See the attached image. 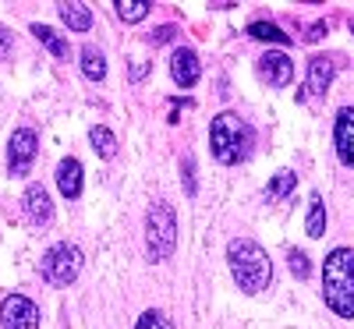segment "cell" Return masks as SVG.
<instances>
[{"mask_svg": "<svg viewBox=\"0 0 354 329\" xmlns=\"http://www.w3.org/2000/svg\"><path fill=\"white\" fill-rule=\"evenodd\" d=\"M322 297L340 319H354V252L333 248L322 262Z\"/></svg>", "mask_w": 354, "mask_h": 329, "instance_id": "1", "label": "cell"}, {"mask_svg": "<svg viewBox=\"0 0 354 329\" xmlns=\"http://www.w3.org/2000/svg\"><path fill=\"white\" fill-rule=\"evenodd\" d=\"M227 262H230V273H234V283H238L245 294H259L270 287L273 280V262L255 241L248 237H238V241L227 245Z\"/></svg>", "mask_w": 354, "mask_h": 329, "instance_id": "2", "label": "cell"}, {"mask_svg": "<svg viewBox=\"0 0 354 329\" xmlns=\"http://www.w3.org/2000/svg\"><path fill=\"white\" fill-rule=\"evenodd\" d=\"M252 145H255V131H252V124L241 121L238 113H220V117H213L209 149H213V156H216L223 167H234V163L248 160Z\"/></svg>", "mask_w": 354, "mask_h": 329, "instance_id": "3", "label": "cell"}, {"mask_svg": "<svg viewBox=\"0 0 354 329\" xmlns=\"http://www.w3.org/2000/svg\"><path fill=\"white\" fill-rule=\"evenodd\" d=\"M145 248L156 262L170 258L177 248V216L167 202L149 205V216H145Z\"/></svg>", "mask_w": 354, "mask_h": 329, "instance_id": "4", "label": "cell"}, {"mask_svg": "<svg viewBox=\"0 0 354 329\" xmlns=\"http://www.w3.org/2000/svg\"><path fill=\"white\" fill-rule=\"evenodd\" d=\"M82 273V252L75 245H53L43 255V276L57 287H68Z\"/></svg>", "mask_w": 354, "mask_h": 329, "instance_id": "5", "label": "cell"}, {"mask_svg": "<svg viewBox=\"0 0 354 329\" xmlns=\"http://www.w3.org/2000/svg\"><path fill=\"white\" fill-rule=\"evenodd\" d=\"M36 149H39V138H36L32 128H18L11 135V142H8V167H11L15 177L28 173V167H32V160H36Z\"/></svg>", "mask_w": 354, "mask_h": 329, "instance_id": "6", "label": "cell"}, {"mask_svg": "<svg viewBox=\"0 0 354 329\" xmlns=\"http://www.w3.org/2000/svg\"><path fill=\"white\" fill-rule=\"evenodd\" d=\"M0 322L4 329H39V308L21 294H8L0 305Z\"/></svg>", "mask_w": 354, "mask_h": 329, "instance_id": "7", "label": "cell"}, {"mask_svg": "<svg viewBox=\"0 0 354 329\" xmlns=\"http://www.w3.org/2000/svg\"><path fill=\"white\" fill-rule=\"evenodd\" d=\"M170 75H174V82L181 85V88L198 85V78H202V64H198L195 50L177 46V50H174V57H170Z\"/></svg>", "mask_w": 354, "mask_h": 329, "instance_id": "8", "label": "cell"}, {"mask_svg": "<svg viewBox=\"0 0 354 329\" xmlns=\"http://www.w3.org/2000/svg\"><path fill=\"white\" fill-rule=\"evenodd\" d=\"M330 82H333V61H330V57H312V61H308V82L298 93V100L305 103L308 96H322L330 88Z\"/></svg>", "mask_w": 354, "mask_h": 329, "instance_id": "9", "label": "cell"}, {"mask_svg": "<svg viewBox=\"0 0 354 329\" xmlns=\"http://www.w3.org/2000/svg\"><path fill=\"white\" fill-rule=\"evenodd\" d=\"M333 142H337V156L354 167V106H344L337 113V124H333Z\"/></svg>", "mask_w": 354, "mask_h": 329, "instance_id": "10", "label": "cell"}, {"mask_svg": "<svg viewBox=\"0 0 354 329\" xmlns=\"http://www.w3.org/2000/svg\"><path fill=\"white\" fill-rule=\"evenodd\" d=\"M259 75H262V82H270L273 88H283L294 78V64H290L287 53H266L259 61Z\"/></svg>", "mask_w": 354, "mask_h": 329, "instance_id": "11", "label": "cell"}, {"mask_svg": "<svg viewBox=\"0 0 354 329\" xmlns=\"http://www.w3.org/2000/svg\"><path fill=\"white\" fill-rule=\"evenodd\" d=\"M25 216L32 220L36 227H43V223L53 220V205H50V195H46L43 185H32V188L25 191Z\"/></svg>", "mask_w": 354, "mask_h": 329, "instance_id": "12", "label": "cell"}, {"mask_svg": "<svg viewBox=\"0 0 354 329\" xmlns=\"http://www.w3.org/2000/svg\"><path fill=\"white\" fill-rule=\"evenodd\" d=\"M57 188L64 198H78L82 195V163L75 156H64L57 163Z\"/></svg>", "mask_w": 354, "mask_h": 329, "instance_id": "13", "label": "cell"}, {"mask_svg": "<svg viewBox=\"0 0 354 329\" xmlns=\"http://www.w3.org/2000/svg\"><path fill=\"white\" fill-rule=\"evenodd\" d=\"M82 75L88 82H103L106 78V57L96 46H82Z\"/></svg>", "mask_w": 354, "mask_h": 329, "instance_id": "14", "label": "cell"}, {"mask_svg": "<svg viewBox=\"0 0 354 329\" xmlns=\"http://www.w3.org/2000/svg\"><path fill=\"white\" fill-rule=\"evenodd\" d=\"M61 18L71 32H88V28H93V11L85 4H61Z\"/></svg>", "mask_w": 354, "mask_h": 329, "instance_id": "15", "label": "cell"}, {"mask_svg": "<svg viewBox=\"0 0 354 329\" xmlns=\"http://www.w3.org/2000/svg\"><path fill=\"white\" fill-rule=\"evenodd\" d=\"M248 36L252 39H262V43H280V46L290 43V36H283V28L273 25V21H252L248 25Z\"/></svg>", "mask_w": 354, "mask_h": 329, "instance_id": "16", "label": "cell"}, {"mask_svg": "<svg viewBox=\"0 0 354 329\" xmlns=\"http://www.w3.org/2000/svg\"><path fill=\"white\" fill-rule=\"evenodd\" d=\"M322 230H326V205H322L319 195H312V202H308V220H305V234H308V237H322Z\"/></svg>", "mask_w": 354, "mask_h": 329, "instance_id": "17", "label": "cell"}, {"mask_svg": "<svg viewBox=\"0 0 354 329\" xmlns=\"http://www.w3.org/2000/svg\"><path fill=\"white\" fill-rule=\"evenodd\" d=\"M88 142H93V149H96L103 160H113V156H117V138L110 135V128L96 124L93 131H88Z\"/></svg>", "mask_w": 354, "mask_h": 329, "instance_id": "18", "label": "cell"}, {"mask_svg": "<svg viewBox=\"0 0 354 329\" xmlns=\"http://www.w3.org/2000/svg\"><path fill=\"white\" fill-rule=\"evenodd\" d=\"M294 185H298V173H294V170H280V173L273 177V181H270V188H266V198L277 202V198H283Z\"/></svg>", "mask_w": 354, "mask_h": 329, "instance_id": "19", "label": "cell"}, {"mask_svg": "<svg viewBox=\"0 0 354 329\" xmlns=\"http://www.w3.org/2000/svg\"><path fill=\"white\" fill-rule=\"evenodd\" d=\"M32 36H36V39H39L53 57H64V53H68V43H64L61 36H57L53 28H46V25H32Z\"/></svg>", "mask_w": 354, "mask_h": 329, "instance_id": "20", "label": "cell"}, {"mask_svg": "<svg viewBox=\"0 0 354 329\" xmlns=\"http://www.w3.org/2000/svg\"><path fill=\"white\" fill-rule=\"evenodd\" d=\"M113 8H117V15H121L124 21H142L145 15H149L153 4H149V0H117Z\"/></svg>", "mask_w": 354, "mask_h": 329, "instance_id": "21", "label": "cell"}, {"mask_svg": "<svg viewBox=\"0 0 354 329\" xmlns=\"http://www.w3.org/2000/svg\"><path fill=\"white\" fill-rule=\"evenodd\" d=\"M135 329H174V326H170V319H167L163 312H145V315L135 322Z\"/></svg>", "mask_w": 354, "mask_h": 329, "instance_id": "22", "label": "cell"}, {"mask_svg": "<svg viewBox=\"0 0 354 329\" xmlns=\"http://www.w3.org/2000/svg\"><path fill=\"white\" fill-rule=\"evenodd\" d=\"M290 273L298 276V280H308L312 265H308V255L305 252H290Z\"/></svg>", "mask_w": 354, "mask_h": 329, "instance_id": "23", "label": "cell"}, {"mask_svg": "<svg viewBox=\"0 0 354 329\" xmlns=\"http://www.w3.org/2000/svg\"><path fill=\"white\" fill-rule=\"evenodd\" d=\"M181 181H185V191L188 195L198 191V185H195V160L192 156H185V163H181Z\"/></svg>", "mask_w": 354, "mask_h": 329, "instance_id": "24", "label": "cell"}, {"mask_svg": "<svg viewBox=\"0 0 354 329\" xmlns=\"http://www.w3.org/2000/svg\"><path fill=\"white\" fill-rule=\"evenodd\" d=\"M174 32H177L174 25H160L156 32H149V43H153V46H163V43H170V39H174Z\"/></svg>", "mask_w": 354, "mask_h": 329, "instance_id": "25", "label": "cell"}, {"mask_svg": "<svg viewBox=\"0 0 354 329\" xmlns=\"http://www.w3.org/2000/svg\"><path fill=\"white\" fill-rule=\"evenodd\" d=\"M145 75H149V61H138V64L131 68V82H142Z\"/></svg>", "mask_w": 354, "mask_h": 329, "instance_id": "26", "label": "cell"}, {"mask_svg": "<svg viewBox=\"0 0 354 329\" xmlns=\"http://www.w3.org/2000/svg\"><path fill=\"white\" fill-rule=\"evenodd\" d=\"M322 32H326V21H315V25L308 28V36H305V39H308V43H315V39H322Z\"/></svg>", "mask_w": 354, "mask_h": 329, "instance_id": "27", "label": "cell"}, {"mask_svg": "<svg viewBox=\"0 0 354 329\" xmlns=\"http://www.w3.org/2000/svg\"><path fill=\"white\" fill-rule=\"evenodd\" d=\"M351 32H354V18H351Z\"/></svg>", "mask_w": 354, "mask_h": 329, "instance_id": "28", "label": "cell"}]
</instances>
